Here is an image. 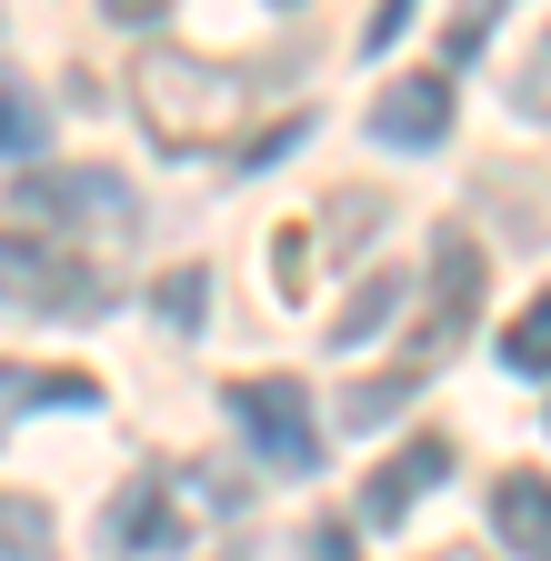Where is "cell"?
<instances>
[{"label":"cell","instance_id":"obj_1","mask_svg":"<svg viewBox=\"0 0 551 561\" xmlns=\"http://www.w3.org/2000/svg\"><path fill=\"white\" fill-rule=\"evenodd\" d=\"M241 70H221V60H200V50H141L130 60V111H141V130L161 140V151H211V140H231V121H241Z\"/></svg>","mask_w":551,"mask_h":561},{"label":"cell","instance_id":"obj_2","mask_svg":"<svg viewBox=\"0 0 551 561\" xmlns=\"http://www.w3.org/2000/svg\"><path fill=\"white\" fill-rule=\"evenodd\" d=\"M11 221H31V241H41L50 221H71V231H101V241H120L130 221H141V201H130L111 171H21V181H11Z\"/></svg>","mask_w":551,"mask_h":561},{"label":"cell","instance_id":"obj_3","mask_svg":"<svg viewBox=\"0 0 551 561\" xmlns=\"http://www.w3.org/2000/svg\"><path fill=\"white\" fill-rule=\"evenodd\" d=\"M221 401L241 411V432H251V451H261L271 471H311V461H321V421H311V391H301L291 371H261V381H231Z\"/></svg>","mask_w":551,"mask_h":561},{"label":"cell","instance_id":"obj_4","mask_svg":"<svg viewBox=\"0 0 551 561\" xmlns=\"http://www.w3.org/2000/svg\"><path fill=\"white\" fill-rule=\"evenodd\" d=\"M471 321H481V251H471V231H432V280H422V331H411V351H422V362H451Z\"/></svg>","mask_w":551,"mask_h":561},{"label":"cell","instance_id":"obj_5","mask_svg":"<svg viewBox=\"0 0 551 561\" xmlns=\"http://www.w3.org/2000/svg\"><path fill=\"white\" fill-rule=\"evenodd\" d=\"M0 301H21V311H101V280L60 251V241L0 231Z\"/></svg>","mask_w":551,"mask_h":561},{"label":"cell","instance_id":"obj_6","mask_svg":"<svg viewBox=\"0 0 551 561\" xmlns=\"http://www.w3.org/2000/svg\"><path fill=\"white\" fill-rule=\"evenodd\" d=\"M441 471H451V442H441V432H422V442H401V451H391V461H381V471L361 481V522H371V531L411 522V502H422V491H432Z\"/></svg>","mask_w":551,"mask_h":561},{"label":"cell","instance_id":"obj_7","mask_svg":"<svg viewBox=\"0 0 551 561\" xmlns=\"http://www.w3.org/2000/svg\"><path fill=\"white\" fill-rule=\"evenodd\" d=\"M371 130L391 140V151H432V140L451 130V81H441V70H422V81H391V91L371 101Z\"/></svg>","mask_w":551,"mask_h":561},{"label":"cell","instance_id":"obj_8","mask_svg":"<svg viewBox=\"0 0 551 561\" xmlns=\"http://www.w3.org/2000/svg\"><path fill=\"white\" fill-rule=\"evenodd\" d=\"M151 541H191V531H181V512H171V491L141 471V481L101 512V551H151Z\"/></svg>","mask_w":551,"mask_h":561},{"label":"cell","instance_id":"obj_9","mask_svg":"<svg viewBox=\"0 0 551 561\" xmlns=\"http://www.w3.org/2000/svg\"><path fill=\"white\" fill-rule=\"evenodd\" d=\"M541 471H502V491H492V531L512 541V561H551V512H541Z\"/></svg>","mask_w":551,"mask_h":561},{"label":"cell","instance_id":"obj_10","mask_svg":"<svg viewBox=\"0 0 551 561\" xmlns=\"http://www.w3.org/2000/svg\"><path fill=\"white\" fill-rule=\"evenodd\" d=\"M50 551H60L50 512H41V502H11V491H0V561H50Z\"/></svg>","mask_w":551,"mask_h":561},{"label":"cell","instance_id":"obj_11","mask_svg":"<svg viewBox=\"0 0 551 561\" xmlns=\"http://www.w3.org/2000/svg\"><path fill=\"white\" fill-rule=\"evenodd\" d=\"M411 391H422V371H381V381H352L341 421H352V432H381L391 411H411Z\"/></svg>","mask_w":551,"mask_h":561},{"label":"cell","instance_id":"obj_12","mask_svg":"<svg viewBox=\"0 0 551 561\" xmlns=\"http://www.w3.org/2000/svg\"><path fill=\"white\" fill-rule=\"evenodd\" d=\"M41 140H50V111H41L21 81H0V161H31Z\"/></svg>","mask_w":551,"mask_h":561},{"label":"cell","instance_id":"obj_13","mask_svg":"<svg viewBox=\"0 0 551 561\" xmlns=\"http://www.w3.org/2000/svg\"><path fill=\"white\" fill-rule=\"evenodd\" d=\"M151 311H161L171 331H200V311H211V271H200V261H191V271H161V280H151Z\"/></svg>","mask_w":551,"mask_h":561},{"label":"cell","instance_id":"obj_14","mask_svg":"<svg viewBox=\"0 0 551 561\" xmlns=\"http://www.w3.org/2000/svg\"><path fill=\"white\" fill-rule=\"evenodd\" d=\"M391 301H401V280H391V271H381V280H361V291L341 301V331H331V341H341V351H361V341L391 321Z\"/></svg>","mask_w":551,"mask_h":561},{"label":"cell","instance_id":"obj_15","mask_svg":"<svg viewBox=\"0 0 551 561\" xmlns=\"http://www.w3.org/2000/svg\"><path fill=\"white\" fill-rule=\"evenodd\" d=\"M502 362H512L521 381H551V311H541V301H531V311L502 331Z\"/></svg>","mask_w":551,"mask_h":561},{"label":"cell","instance_id":"obj_16","mask_svg":"<svg viewBox=\"0 0 551 561\" xmlns=\"http://www.w3.org/2000/svg\"><path fill=\"white\" fill-rule=\"evenodd\" d=\"M191 481H200V502H211V512H241V502H251V491H241V471H221V461H200Z\"/></svg>","mask_w":551,"mask_h":561},{"label":"cell","instance_id":"obj_17","mask_svg":"<svg viewBox=\"0 0 551 561\" xmlns=\"http://www.w3.org/2000/svg\"><path fill=\"white\" fill-rule=\"evenodd\" d=\"M311 551H321V561H352V531H341V522H321V531H311Z\"/></svg>","mask_w":551,"mask_h":561}]
</instances>
